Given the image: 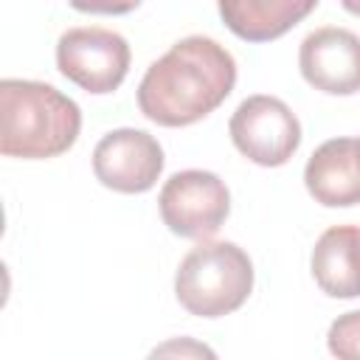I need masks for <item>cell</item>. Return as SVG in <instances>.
<instances>
[{
  "instance_id": "3",
  "label": "cell",
  "mask_w": 360,
  "mask_h": 360,
  "mask_svg": "<svg viewBox=\"0 0 360 360\" xmlns=\"http://www.w3.org/2000/svg\"><path fill=\"white\" fill-rule=\"evenodd\" d=\"M253 290V262L233 242H200L174 273V295L197 318H222L239 309Z\"/></svg>"
},
{
  "instance_id": "13",
  "label": "cell",
  "mask_w": 360,
  "mask_h": 360,
  "mask_svg": "<svg viewBox=\"0 0 360 360\" xmlns=\"http://www.w3.org/2000/svg\"><path fill=\"white\" fill-rule=\"evenodd\" d=\"M143 360H219L217 352L197 338H169L158 343Z\"/></svg>"
},
{
  "instance_id": "8",
  "label": "cell",
  "mask_w": 360,
  "mask_h": 360,
  "mask_svg": "<svg viewBox=\"0 0 360 360\" xmlns=\"http://www.w3.org/2000/svg\"><path fill=\"white\" fill-rule=\"evenodd\" d=\"M298 68L315 90L352 96L360 90V37L338 25L315 28L301 39Z\"/></svg>"
},
{
  "instance_id": "7",
  "label": "cell",
  "mask_w": 360,
  "mask_h": 360,
  "mask_svg": "<svg viewBox=\"0 0 360 360\" xmlns=\"http://www.w3.org/2000/svg\"><path fill=\"white\" fill-rule=\"evenodd\" d=\"M163 146L143 129L121 127L107 132L93 149V174L121 194L149 191L163 172Z\"/></svg>"
},
{
  "instance_id": "5",
  "label": "cell",
  "mask_w": 360,
  "mask_h": 360,
  "mask_svg": "<svg viewBox=\"0 0 360 360\" xmlns=\"http://www.w3.org/2000/svg\"><path fill=\"white\" fill-rule=\"evenodd\" d=\"M129 45L118 31L101 25L68 28L56 42V68L87 93L104 96L121 87L129 70Z\"/></svg>"
},
{
  "instance_id": "4",
  "label": "cell",
  "mask_w": 360,
  "mask_h": 360,
  "mask_svg": "<svg viewBox=\"0 0 360 360\" xmlns=\"http://www.w3.org/2000/svg\"><path fill=\"white\" fill-rule=\"evenodd\" d=\"M158 208L163 225L172 233L183 239L205 242L228 219L231 191L214 172L186 169V172H174L163 183L158 194Z\"/></svg>"
},
{
  "instance_id": "6",
  "label": "cell",
  "mask_w": 360,
  "mask_h": 360,
  "mask_svg": "<svg viewBox=\"0 0 360 360\" xmlns=\"http://www.w3.org/2000/svg\"><path fill=\"white\" fill-rule=\"evenodd\" d=\"M228 132L233 146L259 166H284L298 143L301 124L295 112L276 96H248L231 115Z\"/></svg>"
},
{
  "instance_id": "1",
  "label": "cell",
  "mask_w": 360,
  "mask_h": 360,
  "mask_svg": "<svg viewBox=\"0 0 360 360\" xmlns=\"http://www.w3.org/2000/svg\"><path fill=\"white\" fill-rule=\"evenodd\" d=\"M236 84V62L211 37H183L155 59L141 84L138 107L160 127H188L214 112Z\"/></svg>"
},
{
  "instance_id": "9",
  "label": "cell",
  "mask_w": 360,
  "mask_h": 360,
  "mask_svg": "<svg viewBox=\"0 0 360 360\" xmlns=\"http://www.w3.org/2000/svg\"><path fill=\"white\" fill-rule=\"evenodd\" d=\"M309 197L326 208H349L360 202V141L329 138L304 166Z\"/></svg>"
},
{
  "instance_id": "10",
  "label": "cell",
  "mask_w": 360,
  "mask_h": 360,
  "mask_svg": "<svg viewBox=\"0 0 360 360\" xmlns=\"http://www.w3.org/2000/svg\"><path fill=\"white\" fill-rule=\"evenodd\" d=\"M315 284L332 298L360 295V228L332 225L326 228L309 256Z\"/></svg>"
},
{
  "instance_id": "2",
  "label": "cell",
  "mask_w": 360,
  "mask_h": 360,
  "mask_svg": "<svg viewBox=\"0 0 360 360\" xmlns=\"http://www.w3.org/2000/svg\"><path fill=\"white\" fill-rule=\"evenodd\" d=\"M82 129V110L53 84L31 79L0 82V152L45 160L68 152Z\"/></svg>"
},
{
  "instance_id": "12",
  "label": "cell",
  "mask_w": 360,
  "mask_h": 360,
  "mask_svg": "<svg viewBox=\"0 0 360 360\" xmlns=\"http://www.w3.org/2000/svg\"><path fill=\"white\" fill-rule=\"evenodd\" d=\"M326 346L338 360H360V309L343 312L332 321Z\"/></svg>"
},
{
  "instance_id": "11",
  "label": "cell",
  "mask_w": 360,
  "mask_h": 360,
  "mask_svg": "<svg viewBox=\"0 0 360 360\" xmlns=\"http://www.w3.org/2000/svg\"><path fill=\"white\" fill-rule=\"evenodd\" d=\"M318 0H219L225 25L248 42H270L301 22Z\"/></svg>"
}]
</instances>
